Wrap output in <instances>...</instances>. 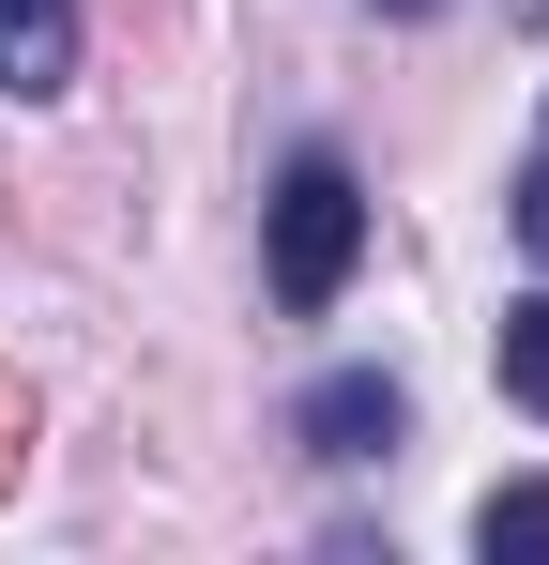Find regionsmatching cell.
Listing matches in <instances>:
<instances>
[{"label":"cell","instance_id":"1","mask_svg":"<svg viewBox=\"0 0 549 565\" xmlns=\"http://www.w3.org/2000/svg\"><path fill=\"white\" fill-rule=\"evenodd\" d=\"M366 260V184L336 169V153H290V184H274V306H336Z\"/></svg>","mask_w":549,"mask_h":565},{"label":"cell","instance_id":"2","mask_svg":"<svg viewBox=\"0 0 549 565\" xmlns=\"http://www.w3.org/2000/svg\"><path fill=\"white\" fill-rule=\"evenodd\" d=\"M62 77H77V0H0V93L46 107Z\"/></svg>","mask_w":549,"mask_h":565},{"label":"cell","instance_id":"3","mask_svg":"<svg viewBox=\"0 0 549 565\" xmlns=\"http://www.w3.org/2000/svg\"><path fill=\"white\" fill-rule=\"evenodd\" d=\"M290 428H305L321 459H381V444H397V382H381V367H352V382H321Z\"/></svg>","mask_w":549,"mask_h":565},{"label":"cell","instance_id":"4","mask_svg":"<svg viewBox=\"0 0 549 565\" xmlns=\"http://www.w3.org/2000/svg\"><path fill=\"white\" fill-rule=\"evenodd\" d=\"M473 551L488 565H549V489H488L473 504Z\"/></svg>","mask_w":549,"mask_h":565},{"label":"cell","instance_id":"5","mask_svg":"<svg viewBox=\"0 0 549 565\" xmlns=\"http://www.w3.org/2000/svg\"><path fill=\"white\" fill-rule=\"evenodd\" d=\"M504 397L549 413V290H535V306H504Z\"/></svg>","mask_w":549,"mask_h":565},{"label":"cell","instance_id":"6","mask_svg":"<svg viewBox=\"0 0 549 565\" xmlns=\"http://www.w3.org/2000/svg\"><path fill=\"white\" fill-rule=\"evenodd\" d=\"M519 245H535V260H549V153H535V169H519Z\"/></svg>","mask_w":549,"mask_h":565},{"label":"cell","instance_id":"7","mask_svg":"<svg viewBox=\"0 0 549 565\" xmlns=\"http://www.w3.org/2000/svg\"><path fill=\"white\" fill-rule=\"evenodd\" d=\"M397 15H428V0H397Z\"/></svg>","mask_w":549,"mask_h":565}]
</instances>
